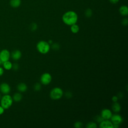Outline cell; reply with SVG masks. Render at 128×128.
<instances>
[{
    "label": "cell",
    "mask_w": 128,
    "mask_h": 128,
    "mask_svg": "<svg viewBox=\"0 0 128 128\" xmlns=\"http://www.w3.org/2000/svg\"><path fill=\"white\" fill-rule=\"evenodd\" d=\"M78 16L76 13L72 10L65 12L62 16V20L63 22L68 26H72L76 24L78 21Z\"/></svg>",
    "instance_id": "cell-1"
},
{
    "label": "cell",
    "mask_w": 128,
    "mask_h": 128,
    "mask_svg": "<svg viewBox=\"0 0 128 128\" xmlns=\"http://www.w3.org/2000/svg\"><path fill=\"white\" fill-rule=\"evenodd\" d=\"M13 102V100L12 97L8 94H6L2 96L0 98V106H2L4 108L8 109L12 105Z\"/></svg>",
    "instance_id": "cell-2"
},
{
    "label": "cell",
    "mask_w": 128,
    "mask_h": 128,
    "mask_svg": "<svg viewBox=\"0 0 128 128\" xmlns=\"http://www.w3.org/2000/svg\"><path fill=\"white\" fill-rule=\"evenodd\" d=\"M36 48L40 53L42 54H46L50 50V46L48 42L41 40L37 44Z\"/></svg>",
    "instance_id": "cell-3"
},
{
    "label": "cell",
    "mask_w": 128,
    "mask_h": 128,
    "mask_svg": "<svg viewBox=\"0 0 128 128\" xmlns=\"http://www.w3.org/2000/svg\"><path fill=\"white\" fill-rule=\"evenodd\" d=\"M63 95L62 90L58 87L54 88L50 92V97L52 99L57 100L60 98Z\"/></svg>",
    "instance_id": "cell-4"
},
{
    "label": "cell",
    "mask_w": 128,
    "mask_h": 128,
    "mask_svg": "<svg viewBox=\"0 0 128 128\" xmlns=\"http://www.w3.org/2000/svg\"><path fill=\"white\" fill-rule=\"evenodd\" d=\"M52 76L48 72H46L40 76V82L42 84L44 85L48 84L52 81Z\"/></svg>",
    "instance_id": "cell-5"
},
{
    "label": "cell",
    "mask_w": 128,
    "mask_h": 128,
    "mask_svg": "<svg viewBox=\"0 0 128 128\" xmlns=\"http://www.w3.org/2000/svg\"><path fill=\"white\" fill-rule=\"evenodd\" d=\"M10 54V52L6 49L2 50L0 52V60L2 63L9 60Z\"/></svg>",
    "instance_id": "cell-6"
},
{
    "label": "cell",
    "mask_w": 128,
    "mask_h": 128,
    "mask_svg": "<svg viewBox=\"0 0 128 128\" xmlns=\"http://www.w3.org/2000/svg\"><path fill=\"white\" fill-rule=\"evenodd\" d=\"M0 92L4 94H8L10 92V85L6 82L1 84L0 85Z\"/></svg>",
    "instance_id": "cell-7"
},
{
    "label": "cell",
    "mask_w": 128,
    "mask_h": 128,
    "mask_svg": "<svg viewBox=\"0 0 128 128\" xmlns=\"http://www.w3.org/2000/svg\"><path fill=\"white\" fill-rule=\"evenodd\" d=\"M112 112L107 108H104L102 110L101 112V116L104 120H109L110 118L112 116Z\"/></svg>",
    "instance_id": "cell-8"
},
{
    "label": "cell",
    "mask_w": 128,
    "mask_h": 128,
    "mask_svg": "<svg viewBox=\"0 0 128 128\" xmlns=\"http://www.w3.org/2000/svg\"><path fill=\"white\" fill-rule=\"evenodd\" d=\"M111 122L113 124H119L122 122V116L118 114H115L112 115L111 118Z\"/></svg>",
    "instance_id": "cell-9"
},
{
    "label": "cell",
    "mask_w": 128,
    "mask_h": 128,
    "mask_svg": "<svg viewBox=\"0 0 128 128\" xmlns=\"http://www.w3.org/2000/svg\"><path fill=\"white\" fill-rule=\"evenodd\" d=\"M100 128H113V124L108 120H103L100 122Z\"/></svg>",
    "instance_id": "cell-10"
},
{
    "label": "cell",
    "mask_w": 128,
    "mask_h": 128,
    "mask_svg": "<svg viewBox=\"0 0 128 128\" xmlns=\"http://www.w3.org/2000/svg\"><path fill=\"white\" fill-rule=\"evenodd\" d=\"M11 56L14 60H18L22 56V52L19 50H14L12 52Z\"/></svg>",
    "instance_id": "cell-11"
},
{
    "label": "cell",
    "mask_w": 128,
    "mask_h": 128,
    "mask_svg": "<svg viewBox=\"0 0 128 128\" xmlns=\"http://www.w3.org/2000/svg\"><path fill=\"white\" fill-rule=\"evenodd\" d=\"M119 12L121 15L126 16L128 14V8L126 6H122L119 8Z\"/></svg>",
    "instance_id": "cell-12"
},
{
    "label": "cell",
    "mask_w": 128,
    "mask_h": 128,
    "mask_svg": "<svg viewBox=\"0 0 128 128\" xmlns=\"http://www.w3.org/2000/svg\"><path fill=\"white\" fill-rule=\"evenodd\" d=\"M28 87L26 84L21 82L17 86V89L20 92H25L27 90Z\"/></svg>",
    "instance_id": "cell-13"
},
{
    "label": "cell",
    "mask_w": 128,
    "mask_h": 128,
    "mask_svg": "<svg viewBox=\"0 0 128 128\" xmlns=\"http://www.w3.org/2000/svg\"><path fill=\"white\" fill-rule=\"evenodd\" d=\"M2 66H3V68H4L6 70H8L12 68V64L10 61L7 60L6 62H2Z\"/></svg>",
    "instance_id": "cell-14"
},
{
    "label": "cell",
    "mask_w": 128,
    "mask_h": 128,
    "mask_svg": "<svg viewBox=\"0 0 128 128\" xmlns=\"http://www.w3.org/2000/svg\"><path fill=\"white\" fill-rule=\"evenodd\" d=\"M112 109L114 112H118L120 110L121 106L119 104V103L117 102H114V103L112 106Z\"/></svg>",
    "instance_id": "cell-15"
},
{
    "label": "cell",
    "mask_w": 128,
    "mask_h": 128,
    "mask_svg": "<svg viewBox=\"0 0 128 128\" xmlns=\"http://www.w3.org/2000/svg\"><path fill=\"white\" fill-rule=\"evenodd\" d=\"M22 95L20 93L16 92L13 95V96L12 97V98L13 100H14V102H18L22 100Z\"/></svg>",
    "instance_id": "cell-16"
},
{
    "label": "cell",
    "mask_w": 128,
    "mask_h": 128,
    "mask_svg": "<svg viewBox=\"0 0 128 128\" xmlns=\"http://www.w3.org/2000/svg\"><path fill=\"white\" fill-rule=\"evenodd\" d=\"M21 4L20 0H10V4L13 8L18 7Z\"/></svg>",
    "instance_id": "cell-17"
},
{
    "label": "cell",
    "mask_w": 128,
    "mask_h": 128,
    "mask_svg": "<svg viewBox=\"0 0 128 128\" xmlns=\"http://www.w3.org/2000/svg\"><path fill=\"white\" fill-rule=\"evenodd\" d=\"M70 30L71 32L74 34H76L80 30V28L78 25L75 24H74L72 26H70Z\"/></svg>",
    "instance_id": "cell-18"
},
{
    "label": "cell",
    "mask_w": 128,
    "mask_h": 128,
    "mask_svg": "<svg viewBox=\"0 0 128 128\" xmlns=\"http://www.w3.org/2000/svg\"><path fill=\"white\" fill-rule=\"evenodd\" d=\"M96 127L97 125L96 123L92 122L88 123L86 125V128H96Z\"/></svg>",
    "instance_id": "cell-19"
},
{
    "label": "cell",
    "mask_w": 128,
    "mask_h": 128,
    "mask_svg": "<svg viewBox=\"0 0 128 128\" xmlns=\"http://www.w3.org/2000/svg\"><path fill=\"white\" fill-rule=\"evenodd\" d=\"M84 14L86 17L90 18L92 14V10L90 8H87L84 12Z\"/></svg>",
    "instance_id": "cell-20"
},
{
    "label": "cell",
    "mask_w": 128,
    "mask_h": 128,
    "mask_svg": "<svg viewBox=\"0 0 128 128\" xmlns=\"http://www.w3.org/2000/svg\"><path fill=\"white\" fill-rule=\"evenodd\" d=\"M74 126L76 128H81L82 126V123L80 122H76L74 124Z\"/></svg>",
    "instance_id": "cell-21"
},
{
    "label": "cell",
    "mask_w": 128,
    "mask_h": 128,
    "mask_svg": "<svg viewBox=\"0 0 128 128\" xmlns=\"http://www.w3.org/2000/svg\"><path fill=\"white\" fill-rule=\"evenodd\" d=\"M52 47L53 50H58L60 48V45L57 43H54V44H52Z\"/></svg>",
    "instance_id": "cell-22"
},
{
    "label": "cell",
    "mask_w": 128,
    "mask_h": 128,
    "mask_svg": "<svg viewBox=\"0 0 128 128\" xmlns=\"http://www.w3.org/2000/svg\"><path fill=\"white\" fill-rule=\"evenodd\" d=\"M41 88V86L39 83H36L34 86V90L36 91H38Z\"/></svg>",
    "instance_id": "cell-23"
},
{
    "label": "cell",
    "mask_w": 128,
    "mask_h": 128,
    "mask_svg": "<svg viewBox=\"0 0 128 128\" xmlns=\"http://www.w3.org/2000/svg\"><path fill=\"white\" fill-rule=\"evenodd\" d=\"M37 24L36 23H32L30 25V29L32 31H34L37 29Z\"/></svg>",
    "instance_id": "cell-24"
},
{
    "label": "cell",
    "mask_w": 128,
    "mask_h": 128,
    "mask_svg": "<svg viewBox=\"0 0 128 128\" xmlns=\"http://www.w3.org/2000/svg\"><path fill=\"white\" fill-rule=\"evenodd\" d=\"M122 24L123 26H126L128 25V20L127 18H124L122 21Z\"/></svg>",
    "instance_id": "cell-25"
},
{
    "label": "cell",
    "mask_w": 128,
    "mask_h": 128,
    "mask_svg": "<svg viewBox=\"0 0 128 128\" xmlns=\"http://www.w3.org/2000/svg\"><path fill=\"white\" fill-rule=\"evenodd\" d=\"M18 68H19V66H18V64H12V68L14 70H16L18 69Z\"/></svg>",
    "instance_id": "cell-26"
},
{
    "label": "cell",
    "mask_w": 128,
    "mask_h": 128,
    "mask_svg": "<svg viewBox=\"0 0 128 128\" xmlns=\"http://www.w3.org/2000/svg\"><path fill=\"white\" fill-rule=\"evenodd\" d=\"M103 120H104V119L101 116H97L96 118V120L98 122H102Z\"/></svg>",
    "instance_id": "cell-27"
},
{
    "label": "cell",
    "mask_w": 128,
    "mask_h": 128,
    "mask_svg": "<svg viewBox=\"0 0 128 128\" xmlns=\"http://www.w3.org/2000/svg\"><path fill=\"white\" fill-rule=\"evenodd\" d=\"M65 96L67 98H70L72 96V94L70 92H66Z\"/></svg>",
    "instance_id": "cell-28"
},
{
    "label": "cell",
    "mask_w": 128,
    "mask_h": 128,
    "mask_svg": "<svg viewBox=\"0 0 128 128\" xmlns=\"http://www.w3.org/2000/svg\"><path fill=\"white\" fill-rule=\"evenodd\" d=\"M4 108L2 106H0V115L3 114L4 112Z\"/></svg>",
    "instance_id": "cell-29"
},
{
    "label": "cell",
    "mask_w": 128,
    "mask_h": 128,
    "mask_svg": "<svg viewBox=\"0 0 128 128\" xmlns=\"http://www.w3.org/2000/svg\"><path fill=\"white\" fill-rule=\"evenodd\" d=\"M118 100V97L117 96H113L112 97V100L114 102H117Z\"/></svg>",
    "instance_id": "cell-30"
},
{
    "label": "cell",
    "mask_w": 128,
    "mask_h": 128,
    "mask_svg": "<svg viewBox=\"0 0 128 128\" xmlns=\"http://www.w3.org/2000/svg\"><path fill=\"white\" fill-rule=\"evenodd\" d=\"M110 2L112 4H117L119 0H109Z\"/></svg>",
    "instance_id": "cell-31"
},
{
    "label": "cell",
    "mask_w": 128,
    "mask_h": 128,
    "mask_svg": "<svg viewBox=\"0 0 128 128\" xmlns=\"http://www.w3.org/2000/svg\"><path fill=\"white\" fill-rule=\"evenodd\" d=\"M4 68L0 66V76H2L3 74H4Z\"/></svg>",
    "instance_id": "cell-32"
},
{
    "label": "cell",
    "mask_w": 128,
    "mask_h": 128,
    "mask_svg": "<svg viewBox=\"0 0 128 128\" xmlns=\"http://www.w3.org/2000/svg\"><path fill=\"white\" fill-rule=\"evenodd\" d=\"M48 43L49 44H52V42L51 40H50L48 42Z\"/></svg>",
    "instance_id": "cell-33"
},
{
    "label": "cell",
    "mask_w": 128,
    "mask_h": 128,
    "mask_svg": "<svg viewBox=\"0 0 128 128\" xmlns=\"http://www.w3.org/2000/svg\"><path fill=\"white\" fill-rule=\"evenodd\" d=\"M1 98H2V95H1V94H0V99Z\"/></svg>",
    "instance_id": "cell-34"
},
{
    "label": "cell",
    "mask_w": 128,
    "mask_h": 128,
    "mask_svg": "<svg viewBox=\"0 0 128 128\" xmlns=\"http://www.w3.org/2000/svg\"><path fill=\"white\" fill-rule=\"evenodd\" d=\"M1 64H2V62H0V66Z\"/></svg>",
    "instance_id": "cell-35"
}]
</instances>
